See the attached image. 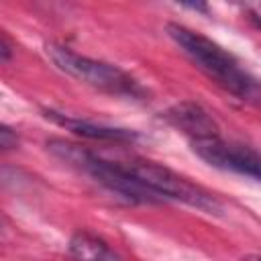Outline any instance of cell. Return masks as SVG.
Listing matches in <instances>:
<instances>
[{
	"label": "cell",
	"mask_w": 261,
	"mask_h": 261,
	"mask_svg": "<svg viewBox=\"0 0 261 261\" xmlns=\"http://www.w3.org/2000/svg\"><path fill=\"white\" fill-rule=\"evenodd\" d=\"M247 261H261V257H249Z\"/></svg>",
	"instance_id": "7c38bea8"
},
{
	"label": "cell",
	"mask_w": 261,
	"mask_h": 261,
	"mask_svg": "<svg viewBox=\"0 0 261 261\" xmlns=\"http://www.w3.org/2000/svg\"><path fill=\"white\" fill-rule=\"evenodd\" d=\"M165 116L177 130H181L188 137L190 143L220 137V128L212 118V114L196 102H179L171 106Z\"/></svg>",
	"instance_id": "8992f818"
},
{
	"label": "cell",
	"mask_w": 261,
	"mask_h": 261,
	"mask_svg": "<svg viewBox=\"0 0 261 261\" xmlns=\"http://www.w3.org/2000/svg\"><path fill=\"white\" fill-rule=\"evenodd\" d=\"M10 55H12V43H10L8 35L2 33V35H0V59L6 63V61L10 59Z\"/></svg>",
	"instance_id": "30bf717a"
},
{
	"label": "cell",
	"mask_w": 261,
	"mask_h": 261,
	"mask_svg": "<svg viewBox=\"0 0 261 261\" xmlns=\"http://www.w3.org/2000/svg\"><path fill=\"white\" fill-rule=\"evenodd\" d=\"M165 31L181 53L222 90L241 100H261V86L257 80L251 77L249 71H245L241 63L216 41L177 22H169Z\"/></svg>",
	"instance_id": "6da1fadb"
},
{
	"label": "cell",
	"mask_w": 261,
	"mask_h": 261,
	"mask_svg": "<svg viewBox=\"0 0 261 261\" xmlns=\"http://www.w3.org/2000/svg\"><path fill=\"white\" fill-rule=\"evenodd\" d=\"M45 53L55 63L57 69H61L63 73H67L92 88H98V90H104L110 94H118V96H130V98L145 96V90L141 88V84L130 73L120 69L118 65L80 55L73 49H69L65 45H57V43H47Z\"/></svg>",
	"instance_id": "3957f363"
},
{
	"label": "cell",
	"mask_w": 261,
	"mask_h": 261,
	"mask_svg": "<svg viewBox=\"0 0 261 261\" xmlns=\"http://www.w3.org/2000/svg\"><path fill=\"white\" fill-rule=\"evenodd\" d=\"M47 118H51L53 122L65 126L67 130L86 137V139H94V141H112V143H130L137 139L135 130H126V128H116V126H106V124H96L90 120H82V118H73V116H65L53 110L45 112Z\"/></svg>",
	"instance_id": "52a82bcc"
},
{
	"label": "cell",
	"mask_w": 261,
	"mask_h": 261,
	"mask_svg": "<svg viewBox=\"0 0 261 261\" xmlns=\"http://www.w3.org/2000/svg\"><path fill=\"white\" fill-rule=\"evenodd\" d=\"M47 149L57 159H61L63 163L90 175L102 188L116 194L118 198H124L126 202H133V204H161V202H165L157 192H153L143 181H139L126 169V165L120 161H108V159L96 155L94 151H90L82 145L63 141V139H51L47 143Z\"/></svg>",
	"instance_id": "7a4b0ae2"
},
{
	"label": "cell",
	"mask_w": 261,
	"mask_h": 261,
	"mask_svg": "<svg viewBox=\"0 0 261 261\" xmlns=\"http://www.w3.org/2000/svg\"><path fill=\"white\" fill-rule=\"evenodd\" d=\"M124 165L139 181H143L147 188L157 192L163 200L184 202L188 206H194L210 214H218L222 210L220 202L210 192H206L198 184L190 181L188 177L175 173L173 169L161 163L147 161V159H130V161H124Z\"/></svg>",
	"instance_id": "277c9868"
},
{
	"label": "cell",
	"mask_w": 261,
	"mask_h": 261,
	"mask_svg": "<svg viewBox=\"0 0 261 261\" xmlns=\"http://www.w3.org/2000/svg\"><path fill=\"white\" fill-rule=\"evenodd\" d=\"M16 145H18V137H16V133L4 124V126L0 128V147H2L4 151H10V149H14Z\"/></svg>",
	"instance_id": "9c48e42d"
},
{
	"label": "cell",
	"mask_w": 261,
	"mask_h": 261,
	"mask_svg": "<svg viewBox=\"0 0 261 261\" xmlns=\"http://www.w3.org/2000/svg\"><path fill=\"white\" fill-rule=\"evenodd\" d=\"M190 147L200 159H204L208 165L216 169L232 171L261 181V153H257L247 145L224 141L222 137H212V139L192 141Z\"/></svg>",
	"instance_id": "5b68a950"
},
{
	"label": "cell",
	"mask_w": 261,
	"mask_h": 261,
	"mask_svg": "<svg viewBox=\"0 0 261 261\" xmlns=\"http://www.w3.org/2000/svg\"><path fill=\"white\" fill-rule=\"evenodd\" d=\"M69 255L75 261H122L104 239L88 230H80L69 239Z\"/></svg>",
	"instance_id": "ba28073f"
},
{
	"label": "cell",
	"mask_w": 261,
	"mask_h": 261,
	"mask_svg": "<svg viewBox=\"0 0 261 261\" xmlns=\"http://www.w3.org/2000/svg\"><path fill=\"white\" fill-rule=\"evenodd\" d=\"M245 10L251 16V20L257 27H261V2H249V4H245Z\"/></svg>",
	"instance_id": "8fae6325"
}]
</instances>
